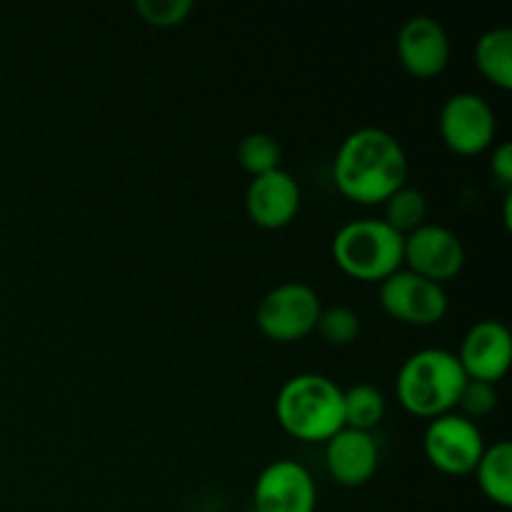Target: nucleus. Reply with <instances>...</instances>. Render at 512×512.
<instances>
[{"instance_id": "obj_1", "label": "nucleus", "mask_w": 512, "mask_h": 512, "mask_svg": "<svg viewBox=\"0 0 512 512\" xmlns=\"http://www.w3.org/2000/svg\"><path fill=\"white\" fill-rule=\"evenodd\" d=\"M405 148L383 128H358L340 143L333 160V183L358 205H383L408 183Z\"/></svg>"}, {"instance_id": "obj_2", "label": "nucleus", "mask_w": 512, "mask_h": 512, "mask_svg": "<svg viewBox=\"0 0 512 512\" xmlns=\"http://www.w3.org/2000/svg\"><path fill=\"white\" fill-rule=\"evenodd\" d=\"M465 383L468 375L460 368L458 355L443 348H425L400 365L395 395L410 415L435 420L455 413Z\"/></svg>"}, {"instance_id": "obj_3", "label": "nucleus", "mask_w": 512, "mask_h": 512, "mask_svg": "<svg viewBox=\"0 0 512 512\" xmlns=\"http://www.w3.org/2000/svg\"><path fill=\"white\" fill-rule=\"evenodd\" d=\"M280 428L303 443H328L345 428L343 388L318 373L293 375L275 400Z\"/></svg>"}, {"instance_id": "obj_4", "label": "nucleus", "mask_w": 512, "mask_h": 512, "mask_svg": "<svg viewBox=\"0 0 512 512\" xmlns=\"http://www.w3.org/2000/svg\"><path fill=\"white\" fill-rule=\"evenodd\" d=\"M405 238L380 218L350 220L335 233L333 260L348 278L383 283L403 268Z\"/></svg>"}, {"instance_id": "obj_5", "label": "nucleus", "mask_w": 512, "mask_h": 512, "mask_svg": "<svg viewBox=\"0 0 512 512\" xmlns=\"http://www.w3.org/2000/svg\"><path fill=\"white\" fill-rule=\"evenodd\" d=\"M320 310L323 303L310 285L288 280L263 295L255 310V323L273 343H298L315 333Z\"/></svg>"}, {"instance_id": "obj_6", "label": "nucleus", "mask_w": 512, "mask_h": 512, "mask_svg": "<svg viewBox=\"0 0 512 512\" xmlns=\"http://www.w3.org/2000/svg\"><path fill=\"white\" fill-rule=\"evenodd\" d=\"M483 433L473 420L460 413L440 415L430 420L423 435V453L438 473L463 478L470 475L483 455Z\"/></svg>"}, {"instance_id": "obj_7", "label": "nucleus", "mask_w": 512, "mask_h": 512, "mask_svg": "<svg viewBox=\"0 0 512 512\" xmlns=\"http://www.w3.org/2000/svg\"><path fill=\"white\" fill-rule=\"evenodd\" d=\"M440 140L455 155L473 158L493 148L498 123L488 100L478 93H455L445 100L438 120Z\"/></svg>"}, {"instance_id": "obj_8", "label": "nucleus", "mask_w": 512, "mask_h": 512, "mask_svg": "<svg viewBox=\"0 0 512 512\" xmlns=\"http://www.w3.org/2000/svg\"><path fill=\"white\" fill-rule=\"evenodd\" d=\"M380 308L388 318L413 328H430L448 313V293L443 285L400 268L380 283Z\"/></svg>"}, {"instance_id": "obj_9", "label": "nucleus", "mask_w": 512, "mask_h": 512, "mask_svg": "<svg viewBox=\"0 0 512 512\" xmlns=\"http://www.w3.org/2000/svg\"><path fill=\"white\" fill-rule=\"evenodd\" d=\"M403 268L425 280L445 285L458 278L465 268V245L450 228L425 223L415 233L405 235Z\"/></svg>"}, {"instance_id": "obj_10", "label": "nucleus", "mask_w": 512, "mask_h": 512, "mask_svg": "<svg viewBox=\"0 0 512 512\" xmlns=\"http://www.w3.org/2000/svg\"><path fill=\"white\" fill-rule=\"evenodd\" d=\"M255 512H315L318 488L308 468L295 460H275L253 488Z\"/></svg>"}, {"instance_id": "obj_11", "label": "nucleus", "mask_w": 512, "mask_h": 512, "mask_svg": "<svg viewBox=\"0 0 512 512\" xmlns=\"http://www.w3.org/2000/svg\"><path fill=\"white\" fill-rule=\"evenodd\" d=\"M398 60L413 78L428 80L443 73L450 63V38L440 20L413 15L400 28L395 40Z\"/></svg>"}, {"instance_id": "obj_12", "label": "nucleus", "mask_w": 512, "mask_h": 512, "mask_svg": "<svg viewBox=\"0 0 512 512\" xmlns=\"http://www.w3.org/2000/svg\"><path fill=\"white\" fill-rule=\"evenodd\" d=\"M460 368L468 380L495 385L505 378L512 363V338L500 320H480L465 333L458 353Z\"/></svg>"}, {"instance_id": "obj_13", "label": "nucleus", "mask_w": 512, "mask_h": 512, "mask_svg": "<svg viewBox=\"0 0 512 512\" xmlns=\"http://www.w3.org/2000/svg\"><path fill=\"white\" fill-rule=\"evenodd\" d=\"M300 200L303 195L298 180L288 170L278 168L250 180L245 190V213L258 228L280 230L298 218Z\"/></svg>"}, {"instance_id": "obj_14", "label": "nucleus", "mask_w": 512, "mask_h": 512, "mask_svg": "<svg viewBox=\"0 0 512 512\" xmlns=\"http://www.w3.org/2000/svg\"><path fill=\"white\" fill-rule=\"evenodd\" d=\"M380 463L378 443L363 430L343 428L325 443V468L343 488H360L375 475Z\"/></svg>"}, {"instance_id": "obj_15", "label": "nucleus", "mask_w": 512, "mask_h": 512, "mask_svg": "<svg viewBox=\"0 0 512 512\" xmlns=\"http://www.w3.org/2000/svg\"><path fill=\"white\" fill-rule=\"evenodd\" d=\"M478 488L485 498L498 508L512 505V445L508 440L490 445L483 450L478 465H475Z\"/></svg>"}, {"instance_id": "obj_16", "label": "nucleus", "mask_w": 512, "mask_h": 512, "mask_svg": "<svg viewBox=\"0 0 512 512\" xmlns=\"http://www.w3.org/2000/svg\"><path fill=\"white\" fill-rule=\"evenodd\" d=\"M475 68L488 83L512 90V30L490 28L475 43Z\"/></svg>"}, {"instance_id": "obj_17", "label": "nucleus", "mask_w": 512, "mask_h": 512, "mask_svg": "<svg viewBox=\"0 0 512 512\" xmlns=\"http://www.w3.org/2000/svg\"><path fill=\"white\" fill-rule=\"evenodd\" d=\"M380 220L405 238V235L415 233V230L428 223V198H425L423 190L405 183L403 188H398L385 200L383 218Z\"/></svg>"}, {"instance_id": "obj_18", "label": "nucleus", "mask_w": 512, "mask_h": 512, "mask_svg": "<svg viewBox=\"0 0 512 512\" xmlns=\"http://www.w3.org/2000/svg\"><path fill=\"white\" fill-rule=\"evenodd\" d=\"M343 418L345 428L370 433L385 418V395L368 383H358L343 390Z\"/></svg>"}, {"instance_id": "obj_19", "label": "nucleus", "mask_w": 512, "mask_h": 512, "mask_svg": "<svg viewBox=\"0 0 512 512\" xmlns=\"http://www.w3.org/2000/svg\"><path fill=\"white\" fill-rule=\"evenodd\" d=\"M238 163L250 178L283 168V145L270 133H248L238 145Z\"/></svg>"}, {"instance_id": "obj_20", "label": "nucleus", "mask_w": 512, "mask_h": 512, "mask_svg": "<svg viewBox=\"0 0 512 512\" xmlns=\"http://www.w3.org/2000/svg\"><path fill=\"white\" fill-rule=\"evenodd\" d=\"M315 333L335 348L353 345L360 338V315L345 305L323 308L318 315V323H315Z\"/></svg>"}, {"instance_id": "obj_21", "label": "nucleus", "mask_w": 512, "mask_h": 512, "mask_svg": "<svg viewBox=\"0 0 512 512\" xmlns=\"http://www.w3.org/2000/svg\"><path fill=\"white\" fill-rule=\"evenodd\" d=\"M140 18L153 28H178L193 13L190 0H138L135 3Z\"/></svg>"}, {"instance_id": "obj_22", "label": "nucleus", "mask_w": 512, "mask_h": 512, "mask_svg": "<svg viewBox=\"0 0 512 512\" xmlns=\"http://www.w3.org/2000/svg\"><path fill=\"white\" fill-rule=\"evenodd\" d=\"M495 408H498V390H495V385L480 383V380H468L463 393H460L458 408L455 410H460L463 418L475 423V418H485Z\"/></svg>"}, {"instance_id": "obj_23", "label": "nucleus", "mask_w": 512, "mask_h": 512, "mask_svg": "<svg viewBox=\"0 0 512 512\" xmlns=\"http://www.w3.org/2000/svg\"><path fill=\"white\" fill-rule=\"evenodd\" d=\"M490 170H493L495 180L503 183L505 188H510L512 183V143L503 140L500 145H495L493 153H490Z\"/></svg>"}]
</instances>
